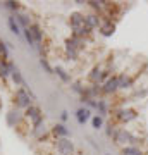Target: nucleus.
I'll return each mask as SVG.
<instances>
[{
  "instance_id": "nucleus-1",
  "label": "nucleus",
  "mask_w": 148,
  "mask_h": 155,
  "mask_svg": "<svg viewBox=\"0 0 148 155\" xmlns=\"http://www.w3.org/2000/svg\"><path fill=\"white\" fill-rule=\"evenodd\" d=\"M88 40L86 38H79V36H69L64 41V54H66L67 61H77L81 57L83 50L86 48Z\"/></svg>"
},
{
  "instance_id": "nucleus-2",
  "label": "nucleus",
  "mask_w": 148,
  "mask_h": 155,
  "mask_svg": "<svg viewBox=\"0 0 148 155\" xmlns=\"http://www.w3.org/2000/svg\"><path fill=\"white\" fill-rule=\"evenodd\" d=\"M112 119H114V124H131V122H134L140 117V112L134 109V107H129L126 105V104H122V105L115 107V109H112Z\"/></svg>"
},
{
  "instance_id": "nucleus-3",
  "label": "nucleus",
  "mask_w": 148,
  "mask_h": 155,
  "mask_svg": "<svg viewBox=\"0 0 148 155\" xmlns=\"http://www.w3.org/2000/svg\"><path fill=\"white\" fill-rule=\"evenodd\" d=\"M36 102V95L31 91L29 84L24 86V88H16L14 91V107L19 109V110H26L28 107H31Z\"/></svg>"
},
{
  "instance_id": "nucleus-4",
  "label": "nucleus",
  "mask_w": 148,
  "mask_h": 155,
  "mask_svg": "<svg viewBox=\"0 0 148 155\" xmlns=\"http://www.w3.org/2000/svg\"><path fill=\"white\" fill-rule=\"evenodd\" d=\"M114 143L119 145V147H138V143H141V138L138 136L134 131H131V129H126V127H119L117 129V133L114 134Z\"/></svg>"
},
{
  "instance_id": "nucleus-5",
  "label": "nucleus",
  "mask_w": 148,
  "mask_h": 155,
  "mask_svg": "<svg viewBox=\"0 0 148 155\" xmlns=\"http://www.w3.org/2000/svg\"><path fill=\"white\" fill-rule=\"evenodd\" d=\"M117 79H119V91H131L133 88H136V81H138V76L131 74L127 71H122L117 74Z\"/></svg>"
},
{
  "instance_id": "nucleus-6",
  "label": "nucleus",
  "mask_w": 148,
  "mask_h": 155,
  "mask_svg": "<svg viewBox=\"0 0 148 155\" xmlns=\"http://www.w3.org/2000/svg\"><path fill=\"white\" fill-rule=\"evenodd\" d=\"M54 148L59 155H76V147L71 141V138L54 140Z\"/></svg>"
},
{
  "instance_id": "nucleus-7",
  "label": "nucleus",
  "mask_w": 148,
  "mask_h": 155,
  "mask_svg": "<svg viewBox=\"0 0 148 155\" xmlns=\"http://www.w3.org/2000/svg\"><path fill=\"white\" fill-rule=\"evenodd\" d=\"M24 119H26L31 126H36V124H41V122H45V116L43 112H41V109H40L36 104H33L31 107H28L26 110H24Z\"/></svg>"
},
{
  "instance_id": "nucleus-8",
  "label": "nucleus",
  "mask_w": 148,
  "mask_h": 155,
  "mask_svg": "<svg viewBox=\"0 0 148 155\" xmlns=\"http://www.w3.org/2000/svg\"><path fill=\"white\" fill-rule=\"evenodd\" d=\"M24 121H26V119H24V112L19 110V109H16V107H12L11 110L5 114V122H7V126L9 127L17 129Z\"/></svg>"
},
{
  "instance_id": "nucleus-9",
  "label": "nucleus",
  "mask_w": 148,
  "mask_h": 155,
  "mask_svg": "<svg viewBox=\"0 0 148 155\" xmlns=\"http://www.w3.org/2000/svg\"><path fill=\"white\" fill-rule=\"evenodd\" d=\"M119 93V79H117V74H112V76L102 84V95L105 98L107 97H112V95Z\"/></svg>"
},
{
  "instance_id": "nucleus-10",
  "label": "nucleus",
  "mask_w": 148,
  "mask_h": 155,
  "mask_svg": "<svg viewBox=\"0 0 148 155\" xmlns=\"http://www.w3.org/2000/svg\"><path fill=\"white\" fill-rule=\"evenodd\" d=\"M16 67L17 66L11 61V59H0V79H2V81L11 79V74Z\"/></svg>"
},
{
  "instance_id": "nucleus-11",
  "label": "nucleus",
  "mask_w": 148,
  "mask_h": 155,
  "mask_svg": "<svg viewBox=\"0 0 148 155\" xmlns=\"http://www.w3.org/2000/svg\"><path fill=\"white\" fill-rule=\"evenodd\" d=\"M67 24H69V28H71V31H74V29H79L81 26H84V14L79 11H74L69 14V17H67Z\"/></svg>"
},
{
  "instance_id": "nucleus-12",
  "label": "nucleus",
  "mask_w": 148,
  "mask_h": 155,
  "mask_svg": "<svg viewBox=\"0 0 148 155\" xmlns=\"http://www.w3.org/2000/svg\"><path fill=\"white\" fill-rule=\"evenodd\" d=\"M50 134H52V138L54 140H59V138H69L71 136V131L66 127V124H62V122H57L54 126L50 127Z\"/></svg>"
},
{
  "instance_id": "nucleus-13",
  "label": "nucleus",
  "mask_w": 148,
  "mask_h": 155,
  "mask_svg": "<svg viewBox=\"0 0 148 155\" xmlns=\"http://www.w3.org/2000/svg\"><path fill=\"white\" fill-rule=\"evenodd\" d=\"M102 21H104V17L98 16V14H95V12H88L84 14V24H86L90 29H98L102 26Z\"/></svg>"
},
{
  "instance_id": "nucleus-14",
  "label": "nucleus",
  "mask_w": 148,
  "mask_h": 155,
  "mask_svg": "<svg viewBox=\"0 0 148 155\" xmlns=\"http://www.w3.org/2000/svg\"><path fill=\"white\" fill-rule=\"evenodd\" d=\"M98 31H100V35H102V36L109 38V36H112V35L115 33V22L112 21V19H109V17H104L102 26L98 28Z\"/></svg>"
},
{
  "instance_id": "nucleus-15",
  "label": "nucleus",
  "mask_w": 148,
  "mask_h": 155,
  "mask_svg": "<svg viewBox=\"0 0 148 155\" xmlns=\"http://www.w3.org/2000/svg\"><path fill=\"white\" fill-rule=\"evenodd\" d=\"M97 112H98V116H102L105 119L107 116H110L112 114V107H110V102L105 97H102V98L97 100Z\"/></svg>"
},
{
  "instance_id": "nucleus-16",
  "label": "nucleus",
  "mask_w": 148,
  "mask_h": 155,
  "mask_svg": "<svg viewBox=\"0 0 148 155\" xmlns=\"http://www.w3.org/2000/svg\"><path fill=\"white\" fill-rule=\"evenodd\" d=\"M29 31H31L35 41H36V47H38V45H41V43H45V38H47V36H45L43 28L40 26L38 22H33V24L29 26Z\"/></svg>"
},
{
  "instance_id": "nucleus-17",
  "label": "nucleus",
  "mask_w": 148,
  "mask_h": 155,
  "mask_svg": "<svg viewBox=\"0 0 148 155\" xmlns=\"http://www.w3.org/2000/svg\"><path fill=\"white\" fill-rule=\"evenodd\" d=\"M86 5L91 9V12L98 14V16H105L107 2H104V0H90V2H86Z\"/></svg>"
},
{
  "instance_id": "nucleus-18",
  "label": "nucleus",
  "mask_w": 148,
  "mask_h": 155,
  "mask_svg": "<svg viewBox=\"0 0 148 155\" xmlns=\"http://www.w3.org/2000/svg\"><path fill=\"white\" fill-rule=\"evenodd\" d=\"M14 17H16L17 24L21 26V29H28L31 24H33V19H31V16L28 14V12H17V14H14Z\"/></svg>"
},
{
  "instance_id": "nucleus-19",
  "label": "nucleus",
  "mask_w": 148,
  "mask_h": 155,
  "mask_svg": "<svg viewBox=\"0 0 148 155\" xmlns=\"http://www.w3.org/2000/svg\"><path fill=\"white\" fill-rule=\"evenodd\" d=\"M91 110L90 109H86V107H81V109H77L76 110V121L79 122V124H86L88 121H91Z\"/></svg>"
},
{
  "instance_id": "nucleus-20",
  "label": "nucleus",
  "mask_w": 148,
  "mask_h": 155,
  "mask_svg": "<svg viewBox=\"0 0 148 155\" xmlns=\"http://www.w3.org/2000/svg\"><path fill=\"white\" fill-rule=\"evenodd\" d=\"M11 81L14 83V86H17V88H24V86H28L26 79L22 78L21 71H19L17 67L14 69V71H12V74H11Z\"/></svg>"
},
{
  "instance_id": "nucleus-21",
  "label": "nucleus",
  "mask_w": 148,
  "mask_h": 155,
  "mask_svg": "<svg viewBox=\"0 0 148 155\" xmlns=\"http://www.w3.org/2000/svg\"><path fill=\"white\" fill-rule=\"evenodd\" d=\"M54 74L59 76V79H61L62 83H72V81H71V74H69V72H67L62 66H55L54 67Z\"/></svg>"
},
{
  "instance_id": "nucleus-22",
  "label": "nucleus",
  "mask_w": 148,
  "mask_h": 155,
  "mask_svg": "<svg viewBox=\"0 0 148 155\" xmlns=\"http://www.w3.org/2000/svg\"><path fill=\"white\" fill-rule=\"evenodd\" d=\"M7 24H9V29H11L14 35H21V33H22V29H21V26L17 24V21H16V17H14V14L7 17Z\"/></svg>"
},
{
  "instance_id": "nucleus-23",
  "label": "nucleus",
  "mask_w": 148,
  "mask_h": 155,
  "mask_svg": "<svg viewBox=\"0 0 148 155\" xmlns=\"http://www.w3.org/2000/svg\"><path fill=\"white\" fill-rule=\"evenodd\" d=\"M4 7H5V9H9V11H12V14L21 12V9H22L21 2H16V0H7V2H4Z\"/></svg>"
},
{
  "instance_id": "nucleus-24",
  "label": "nucleus",
  "mask_w": 148,
  "mask_h": 155,
  "mask_svg": "<svg viewBox=\"0 0 148 155\" xmlns=\"http://www.w3.org/2000/svg\"><path fill=\"white\" fill-rule=\"evenodd\" d=\"M84 88H86V84L83 83V81H72V83H71V90L77 95V97H79V98L84 95Z\"/></svg>"
},
{
  "instance_id": "nucleus-25",
  "label": "nucleus",
  "mask_w": 148,
  "mask_h": 155,
  "mask_svg": "<svg viewBox=\"0 0 148 155\" xmlns=\"http://www.w3.org/2000/svg\"><path fill=\"white\" fill-rule=\"evenodd\" d=\"M121 153L122 155H145L140 147H133V145H131V147H122Z\"/></svg>"
},
{
  "instance_id": "nucleus-26",
  "label": "nucleus",
  "mask_w": 148,
  "mask_h": 155,
  "mask_svg": "<svg viewBox=\"0 0 148 155\" xmlns=\"http://www.w3.org/2000/svg\"><path fill=\"white\" fill-rule=\"evenodd\" d=\"M40 66L45 69V72H47V74H54V66L48 62V59H47V57H40Z\"/></svg>"
},
{
  "instance_id": "nucleus-27",
  "label": "nucleus",
  "mask_w": 148,
  "mask_h": 155,
  "mask_svg": "<svg viewBox=\"0 0 148 155\" xmlns=\"http://www.w3.org/2000/svg\"><path fill=\"white\" fill-rule=\"evenodd\" d=\"M117 129H119V126L117 124H114V122L110 121L107 126H105V134L109 136V138H114V134L117 133Z\"/></svg>"
},
{
  "instance_id": "nucleus-28",
  "label": "nucleus",
  "mask_w": 148,
  "mask_h": 155,
  "mask_svg": "<svg viewBox=\"0 0 148 155\" xmlns=\"http://www.w3.org/2000/svg\"><path fill=\"white\" fill-rule=\"evenodd\" d=\"M91 126H93V129H102L104 127V117L98 116V114H95L91 117Z\"/></svg>"
},
{
  "instance_id": "nucleus-29",
  "label": "nucleus",
  "mask_w": 148,
  "mask_h": 155,
  "mask_svg": "<svg viewBox=\"0 0 148 155\" xmlns=\"http://www.w3.org/2000/svg\"><path fill=\"white\" fill-rule=\"evenodd\" d=\"M22 35H24L28 45H29V47H33V48H36V41H35V38H33V35H31V31H29V28L22 29Z\"/></svg>"
},
{
  "instance_id": "nucleus-30",
  "label": "nucleus",
  "mask_w": 148,
  "mask_h": 155,
  "mask_svg": "<svg viewBox=\"0 0 148 155\" xmlns=\"http://www.w3.org/2000/svg\"><path fill=\"white\" fill-rule=\"evenodd\" d=\"M67 119H69V112H67V110H62V112H61V122L64 124Z\"/></svg>"
},
{
  "instance_id": "nucleus-31",
  "label": "nucleus",
  "mask_w": 148,
  "mask_h": 155,
  "mask_svg": "<svg viewBox=\"0 0 148 155\" xmlns=\"http://www.w3.org/2000/svg\"><path fill=\"white\" fill-rule=\"evenodd\" d=\"M0 110H2V100H0Z\"/></svg>"
},
{
  "instance_id": "nucleus-32",
  "label": "nucleus",
  "mask_w": 148,
  "mask_h": 155,
  "mask_svg": "<svg viewBox=\"0 0 148 155\" xmlns=\"http://www.w3.org/2000/svg\"><path fill=\"white\" fill-rule=\"evenodd\" d=\"M107 155H110V153H107Z\"/></svg>"
},
{
  "instance_id": "nucleus-33",
  "label": "nucleus",
  "mask_w": 148,
  "mask_h": 155,
  "mask_svg": "<svg viewBox=\"0 0 148 155\" xmlns=\"http://www.w3.org/2000/svg\"><path fill=\"white\" fill-rule=\"evenodd\" d=\"M0 57H2V55H0Z\"/></svg>"
}]
</instances>
